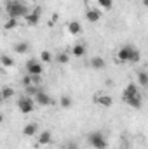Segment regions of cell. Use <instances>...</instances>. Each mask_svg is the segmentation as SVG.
<instances>
[{
	"label": "cell",
	"mask_w": 148,
	"mask_h": 149,
	"mask_svg": "<svg viewBox=\"0 0 148 149\" xmlns=\"http://www.w3.org/2000/svg\"><path fill=\"white\" fill-rule=\"evenodd\" d=\"M5 12L9 14V17L19 19V17H25L28 14V5L21 0H7L5 2Z\"/></svg>",
	"instance_id": "cell-1"
},
{
	"label": "cell",
	"mask_w": 148,
	"mask_h": 149,
	"mask_svg": "<svg viewBox=\"0 0 148 149\" xmlns=\"http://www.w3.org/2000/svg\"><path fill=\"white\" fill-rule=\"evenodd\" d=\"M87 141H89V144L92 146L94 149H106V137L101 134V132H92V134H89V137H87Z\"/></svg>",
	"instance_id": "cell-2"
},
{
	"label": "cell",
	"mask_w": 148,
	"mask_h": 149,
	"mask_svg": "<svg viewBox=\"0 0 148 149\" xmlns=\"http://www.w3.org/2000/svg\"><path fill=\"white\" fill-rule=\"evenodd\" d=\"M18 109L23 113V114L33 113V109H35V101H33L32 97H28V95L19 97V101H18Z\"/></svg>",
	"instance_id": "cell-3"
},
{
	"label": "cell",
	"mask_w": 148,
	"mask_h": 149,
	"mask_svg": "<svg viewBox=\"0 0 148 149\" xmlns=\"http://www.w3.org/2000/svg\"><path fill=\"white\" fill-rule=\"evenodd\" d=\"M33 101L37 102L38 106H52V104H54V99H52L49 94H45L42 88H40L37 94L33 95Z\"/></svg>",
	"instance_id": "cell-4"
},
{
	"label": "cell",
	"mask_w": 148,
	"mask_h": 149,
	"mask_svg": "<svg viewBox=\"0 0 148 149\" xmlns=\"http://www.w3.org/2000/svg\"><path fill=\"white\" fill-rule=\"evenodd\" d=\"M26 73L28 74H42L44 73V68H42L40 61H37V59H28L26 61Z\"/></svg>",
	"instance_id": "cell-5"
},
{
	"label": "cell",
	"mask_w": 148,
	"mask_h": 149,
	"mask_svg": "<svg viewBox=\"0 0 148 149\" xmlns=\"http://www.w3.org/2000/svg\"><path fill=\"white\" fill-rule=\"evenodd\" d=\"M40 12H42V9L40 7H35L32 12H28L23 19L26 21V24H30V26H37L38 23H40Z\"/></svg>",
	"instance_id": "cell-6"
},
{
	"label": "cell",
	"mask_w": 148,
	"mask_h": 149,
	"mask_svg": "<svg viewBox=\"0 0 148 149\" xmlns=\"http://www.w3.org/2000/svg\"><path fill=\"white\" fill-rule=\"evenodd\" d=\"M132 52H134V47H132V45H124V47L118 50V54H117L118 63H129Z\"/></svg>",
	"instance_id": "cell-7"
},
{
	"label": "cell",
	"mask_w": 148,
	"mask_h": 149,
	"mask_svg": "<svg viewBox=\"0 0 148 149\" xmlns=\"http://www.w3.org/2000/svg\"><path fill=\"white\" fill-rule=\"evenodd\" d=\"M124 101L127 102V106H131V108H134V109H140V108H141V104H143V97H141V94H140V92H138V94H134V95L124 97Z\"/></svg>",
	"instance_id": "cell-8"
},
{
	"label": "cell",
	"mask_w": 148,
	"mask_h": 149,
	"mask_svg": "<svg viewBox=\"0 0 148 149\" xmlns=\"http://www.w3.org/2000/svg\"><path fill=\"white\" fill-rule=\"evenodd\" d=\"M37 142H38V146H47V144H51V142H52V134H51V130L40 132L38 137H37Z\"/></svg>",
	"instance_id": "cell-9"
},
{
	"label": "cell",
	"mask_w": 148,
	"mask_h": 149,
	"mask_svg": "<svg viewBox=\"0 0 148 149\" xmlns=\"http://www.w3.org/2000/svg\"><path fill=\"white\" fill-rule=\"evenodd\" d=\"M94 102L99 104V106H103V108H110L111 104H113V99H111L110 95L103 94V95H96L94 97Z\"/></svg>",
	"instance_id": "cell-10"
},
{
	"label": "cell",
	"mask_w": 148,
	"mask_h": 149,
	"mask_svg": "<svg viewBox=\"0 0 148 149\" xmlns=\"http://www.w3.org/2000/svg\"><path fill=\"white\" fill-rule=\"evenodd\" d=\"M85 19L91 21V23H98V21L101 19V12H99L98 9H89V10L85 12Z\"/></svg>",
	"instance_id": "cell-11"
},
{
	"label": "cell",
	"mask_w": 148,
	"mask_h": 149,
	"mask_svg": "<svg viewBox=\"0 0 148 149\" xmlns=\"http://www.w3.org/2000/svg\"><path fill=\"white\" fill-rule=\"evenodd\" d=\"M37 130H38L37 123H28V125H25V128H23V135H25V137H33V135H37Z\"/></svg>",
	"instance_id": "cell-12"
},
{
	"label": "cell",
	"mask_w": 148,
	"mask_h": 149,
	"mask_svg": "<svg viewBox=\"0 0 148 149\" xmlns=\"http://www.w3.org/2000/svg\"><path fill=\"white\" fill-rule=\"evenodd\" d=\"M68 33H70V35H78V33H82V24H80L77 19H73V21L68 23Z\"/></svg>",
	"instance_id": "cell-13"
},
{
	"label": "cell",
	"mask_w": 148,
	"mask_h": 149,
	"mask_svg": "<svg viewBox=\"0 0 148 149\" xmlns=\"http://www.w3.org/2000/svg\"><path fill=\"white\" fill-rule=\"evenodd\" d=\"M91 66H92L94 70H103V68L106 66V61H105L103 57L96 56V57H92V59H91Z\"/></svg>",
	"instance_id": "cell-14"
},
{
	"label": "cell",
	"mask_w": 148,
	"mask_h": 149,
	"mask_svg": "<svg viewBox=\"0 0 148 149\" xmlns=\"http://www.w3.org/2000/svg\"><path fill=\"white\" fill-rule=\"evenodd\" d=\"M72 54L75 57H84L85 56V45L84 43H75L72 47Z\"/></svg>",
	"instance_id": "cell-15"
},
{
	"label": "cell",
	"mask_w": 148,
	"mask_h": 149,
	"mask_svg": "<svg viewBox=\"0 0 148 149\" xmlns=\"http://www.w3.org/2000/svg\"><path fill=\"white\" fill-rule=\"evenodd\" d=\"M0 66L2 68H12L14 66V59L11 56H7V54H2L0 56Z\"/></svg>",
	"instance_id": "cell-16"
},
{
	"label": "cell",
	"mask_w": 148,
	"mask_h": 149,
	"mask_svg": "<svg viewBox=\"0 0 148 149\" xmlns=\"http://www.w3.org/2000/svg\"><path fill=\"white\" fill-rule=\"evenodd\" d=\"M14 52L16 54H26L28 52V43L26 42H18L14 45Z\"/></svg>",
	"instance_id": "cell-17"
},
{
	"label": "cell",
	"mask_w": 148,
	"mask_h": 149,
	"mask_svg": "<svg viewBox=\"0 0 148 149\" xmlns=\"http://www.w3.org/2000/svg\"><path fill=\"white\" fill-rule=\"evenodd\" d=\"M140 90H138V87L134 85V83H129L127 87H125V90H124V97H129V95H134V94H138Z\"/></svg>",
	"instance_id": "cell-18"
},
{
	"label": "cell",
	"mask_w": 148,
	"mask_h": 149,
	"mask_svg": "<svg viewBox=\"0 0 148 149\" xmlns=\"http://www.w3.org/2000/svg\"><path fill=\"white\" fill-rule=\"evenodd\" d=\"M0 95L4 97V101H7V99H11V97L14 95V90L5 85V87H2V90H0Z\"/></svg>",
	"instance_id": "cell-19"
},
{
	"label": "cell",
	"mask_w": 148,
	"mask_h": 149,
	"mask_svg": "<svg viewBox=\"0 0 148 149\" xmlns=\"http://www.w3.org/2000/svg\"><path fill=\"white\" fill-rule=\"evenodd\" d=\"M56 63H59V64H66V63H70V56H68L66 52H59V54L56 56Z\"/></svg>",
	"instance_id": "cell-20"
},
{
	"label": "cell",
	"mask_w": 148,
	"mask_h": 149,
	"mask_svg": "<svg viewBox=\"0 0 148 149\" xmlns=\"http://www.w3.org/2000/svg\"><path fill=\"white\" fill-rule=\"evenodd\" d=\"M138 80H140V85L141 87H147L148 85V74H147V71H138Z\"/></svg>",
	"instance_id": "cell-21"
},
{
	"label": "cell",
	"mask_w": 148,
	"mask_h": 149,
	"mask_svg": "<svg viewBox=\"0 0 148 149\" xmlns=\"http://www.w3.org/2000/svg\"><path fill=\"white\" fill-rule=\"evenodd\" d=\"M73 104V101H72V97H68V95H63L61 99H59V106L61 108H70Z\"/></svg>",
	"instance_id": "cell-22"
},
{
	"label": "cell",
	"mask_w": 148,
	"mask_h": 149,
	"mask_svg": "<svg viewBox=\"0 0 148 149\" xmlns=\"http://www.w3.org/2000/svg\"><path fill=\"white\" fill-rule=\"evenodd\" d=\"M18 26V19H12V17H9L7 21H5V24H4V30H14Z\"/></svg>",
	"instance_id": "cell-23"
},
{
	"label": "cell",
	"mask_w": 148,
	"mask_h": 149,
	"mask_svg": "<svg viewBox=\"0 0 148 149\" xmlns=\"http://www.w3.org/2000/svg\"><path fill=\"white\" fill-rule=\"evenodd\" d=\"M54 57H52V54L49 52V50H42V54H40V61L42 63H51Z\"/></svg>",
	"instance_id": "cell-24"
},
{
	"label": "cell",
	"mask_w": 148,
	"mask_h": 149,
	"mask_svg": "<svg viewBox=\"0 0 148 149\" xmlns=\"http://www.w3.org/2000/svg\"><path fill=\"white\" fill-rule=\"evenodd\" d=\"M25 90H26V95L32 97V95H35L38 90H40V87H37V85H28V87H25Z\"/></svg>",
	"instance_id": "cell-25"
},
{
	"label": "cell",
	"mask_w": 148,
	"mask_h": 149,
	"mask_svg": "<svg viewBox=\"0 0 148 149\" xmlns=\"http://www.w3.org/2000/svg\"><path fill=\"white\" fill-rule=\"evenodd\" d=\"M103 9H106V10H110L111 7H113V0H96Z\"/></svg>",
	"instance_id": "cell-26"
},
{
	"label": "cell",
	"mask_w": 148,
	"mask_h": 149,
	"mask_svg": "<svg viewBox=\"0 0 148 149\" xmlns=\"http://www.w3.org/2000/svg\"><path fill=\"white\" fill-rule=\"evenodd\" d=\"M140 59H141V54H140V50H136V49H134V52H132V56H131L129 63H140Z\"/></svg>",
	"instance_id": "cell-27"
},
{
	"label": "cell",
	"mask_w": 148,
	"mask_h": 149,
	"mask_svg": "<svg viewBox=\"0 0 148 149\" xmlns=\"http://www.w3.org/2000/svg\"><path fill=\"white\" fill-rule=\"evenodd\" d=\"M32 76V85H40V81H42V76L40 74H30Z\"/></svg>",
	"instance_id": "cell-28"
},
{
	"label": "cell",
	"mask_w": 148,
	"mask_h": 149,
	"mask_svg": "<svg viewBox=\"0 0 148 149\" xmlns=\"http://www.w3.org/2000/svg\"><path fill=\"white\" fill-rule=\"evenodd\" d=\"M21 83H23L25 87H28V85H32V76H30V74H25V76L21 78Z\"/></svg>",
	"instance_id": "cell-29"
},
{
	"label": "cell",
	"mask_w": 148,
	"mask_h": 149,
	"mask_svg": "<svg viewBox=\"0 0 148 149\" xmlns=\"http://www.w3.org/2000/svg\"><path fill=\"white\" fill-rule=\"evenodd\" d=\"M66 149H78V144L73 142V141H70V142L66 144Z\"/></svg>",
	"instance_id": "cell-30"
},
{
	"label": "cell",
	"mask_w": 148,
	"mask_h": 149,
	"mask_svg": "<svg viewBox=\"0 0 148 149\" xmlns=\"http://www.w3.org/2000/svg\"><path fill=\"white\" fill-rule=\"evenodd\" d=\"M2 121H4V114H0V123H2Z\"/></svg>",
	"instance_id": "cell-31"
},
{
	"label": "cell",
	"mask_w": 148,
	"mask_h": 149,
	"mask_svg": "<svg viewBox=\"0 0 148 149\" xmlns=\"http://www.w3.org/2000/svg\"><path fill=\"white\" fill-rule=\"evenodd\" d=\"M2 102H4V97H2V95H0V104H2Z\"/></svg>",
	"instance_id": "cell-32"
},
{
	"label": "cell",
	"mask_w": 148,
	"mask_h": 149,
	"mask_svg": "<svg viewBox=\"0 0 148 149\" xmlns=\"http://www.w3.org/2000/svg\"><path fill=\"white\" fill-rule=\"evenodd\" d=\"M143 3H145V5H148V0H143Z\"/></svg>",
	"instance_id": "cell-33"
}]
</instances>
